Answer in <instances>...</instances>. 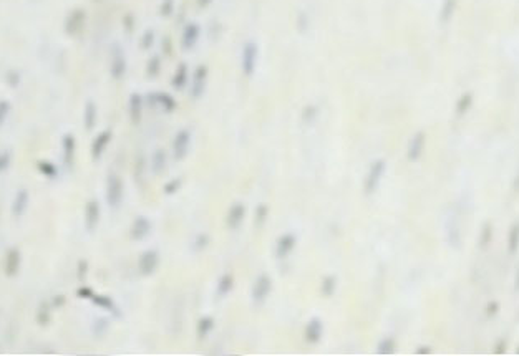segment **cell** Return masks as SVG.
Segmentation results:
<instances>
[{"label":"cell","mask_w":519,"mask_h":356,"mask_svg":"<svg viewBox=\"0 0 519 356\" xmlns=\"http://www.w3.org/2000/svg\"><path fill=\"white\" fill-rule=\"evenodd\" d=\"M100 217H101V207L100 202L96 199H91L86 202L85 206V229L93 234L98 229V224H100Z\"/></svg>","instance_id":"cell-10"},{"label":"cell","mask_w":519,"mask_h":356,"mask_svg":"<svg viewBox=\"0 0 519 356\" xmlns=\"http://www.w3.org/2000/svg\"><path fill=\"white\" fill-rule=\"evenodd\" d=\"M108 328H110V321H108L106 318H96L95 323H93V333H95L98 338H100V336H105Z\"/></svg>","instance_id":"cell-33"},{"label":"cell","mask_w":519,"mask_h":356,"mask_svg":"<svg viewBox=\"0 0 519 356\" xmlns=\"http://www.w3.org/2000/svg\"><path fill=\"white\" fill-rule=\"evenodd\" d=\"M83 121H85V128L86 130H93L96 125V105L93 101L86 103L85 106V116H83Z\"/></svg>","instance_id":"cell-28"},{"label":"cell","mask_w":519,"mask_h":356,"mask_svg":"<svg viewBox=\"0 0 519 356\" xmlns=\"http://www.w3.org/2000/svg\"><path fill=\"white\" fill-rule=\"evenodd\" d=\"M191 141H192V135L186 128L176 133L174 140H173V156H174L176 161L184 159L187 151H189L191 147Z\"/></svg>","instance_id":"cell-6"},{"label":"cell","mask_w":519,"mask_h":356,"mask_svg":"<svg viewBox=\"0 0 519 356\" xmlns=\"http://www.w3.org/2000/svg\"><path fill=\"white\" fill-rule=\"evenodd\" d=\"M295 245H297V237H295V234H292V232H285V234H282L277 239V242H275V247H274L275 259L277 260L287 259V257L294 252Z\"/></svg>","instance_id":"cell-7"},{"label":"cell","mask_w":519,"mask_h":356,"mask_svg":"<svg viewBox=\"0 0 519 356\" xmlns=\"http://www.w3.org/2000/svg\"><path fill=\"white\" fill-rule=\"evenodd\" d=\"M385 171H387V162L383 159H375L372 164H370L367 174H365V181H363V192L367 196H372L377 192L380 182H382Z\"/></svg>","instance_id":"cell-3"},{"label":"cell","mask_w":519,"mask_h":356,"mask_svg":"<svg viewBox=\"0 0 519 356\" xmlns=\"http://www.w3.org/2000/svg\"><path fill=\"white\" fill-rule=\"evenodd\" d=\"M125 71H126L125 53H123L120 47H116V50L113 52V60H111V75L113 78L120 80V78H123V75H125Z\"/></svg>","instance_id":"cell-20"},{"label":"cell","mask_w":519,"mask_h":356,"mask_svg":"<svg viewBox=\"0 0 519 356\" xmlns=\"http://www.w3.org/2000/svg\"><path fill=\"white\" fill-rule=\"evenodd\" d=\"M63 303H65V296H63V295H57L55 298H53V301H52L50 305H53L55 308H58V306L63 305Z\"/></svg>","instance_id":"cell-47"},{"label":"cell","mask_w":519,"mask_h":356,"mask_svg":"<svg viewBox=\"0 0 519 356\" xmlns=\"http://www.w3.org/2000/svg\"><path fill=\"white\" fill-rule=\"evenodd\" d=\"M267 215H269V207L267 206H265V204L257 206V209H256V225L257 227L264 225V222H265V219H267Z\"/></svg>","instance_id":"cell-34"},{"label":"cell","mask_w":519,"mask_h":356,"mask_svg":"<svg viewBox=\"0 0 519 356\" xmlns=\"http://www.w3.org/2000/svg\"><path fill=\"white\" fill-rule=\"evenodd\" d=\"M111 138H113V133L110 130H105V131H101L100 135L95 138V140H93V142H91V157H93V161H98L103 156V152L106 151L108 144H110Z\"/></svg>","instance_id":"cell-16"},{"label":"cell","mask_w":519,"mask_h":356,"mask_svg":"<svg viewBox=\"0 0 519 356\" xmlns=\"http://www.w3.org/2000/svg\"><path fill=\"white\" fill-rule=\"evenodd\" d=\"M315 115H317V108H315V106H307V108L304 110L302 120H304L305 123H310V121H314Z\"/></svg>","instance_id":"cell-40"},{"label":"cell","mask_w":519,"mask_h":356,"mask_svg":"<svg viewBox=\"0 0 519 356\" xmlns=\"http://www.w3.org/2000/svg\"><path fill=\"white\" fill-rule=\"evenodd\" d=\"M197 2H199L201 7H207V5H209V3L212 2V0H197Z\"/></svg>","instance_id":"cell-48"},{"label":"cell","mask_w":519,"mask_h":356,"mask_svg":"<svg viewBox=\"0 0 519 356\" xmlns=\"http://www.w3.org/2000/svg\"><path fill=\"white\" fill-rule=\"evenodd\" d=\"M37 169L40 171L45 177H48V179H55V177L58 176V169L55 167V164H53V162H48V161H37Z\"/></svg>","instance_id":"cell-31"},{"label":"cell","mask_w":519,"mask_h":356,"mask_svg":"<svg viewBox=\"0 0 519 356\" xmlns=\"http://www.w3.org/2000/svg\"><path fill=\"white\" fill-rule=\"evenodd\" d=\"M160 70H161V62L158 57H153L150 63H148V75L150 76H158L160 75Z\"/></svg>","instance_id":"cell-36"},{"label":"cell","mask_w":519,"mask_h":356,"mask_svg":"<svg viewBox=\"0 0 519 356\" xmlns=\"http://www.w3.org/2000/svg\"><path fill=\"white\" fill-rule=\"evenodd\" d=\"M232 288H234V277H232V274L221 275L219 282H217V295L219 296L229 295Z\"/></svg>","instance_id":"cell-27"},{"label":"cell","mask_w":519,"mask_h":356,"mask_svg":"<svg viewBox=\"0 0 519 356\" xmlns=\"http://www.w3.org/2000/svg\"><path fill=\"white\" fill-rule=\"evenodd\" d=\"M166 161H168L166 151L165 149H156L155 152H153V156H151V171L155 172L156 176L163 174L165 169H166Z\"/></svg>","instance_id":"cell-23"},{"label":"cell","mask_w":519,"mask_h":356,"mask_svg":"<svg viewBox=\"0 0 519 356\" xmlns=\"http://www.w3.org/2000/svg\"><path fill=\"white\" fill-rule=\"evenodd\" d=\"M75 152H77V142L72 135H65L62 138V159L63 164L68 169H72L75 164Z\"/></svg>","instance_id":"cell-15"},{"label":"cell","mask_w":519,"mask_h":356,"mask_svg":"<svg viewBox=\"0 0 519 356\" xmlns=\"http://www.w3.org/2000/svg\"><path fill=\"white\" fill-rule=\"evenodd\" d=\"M395 348H397V345H395L393 338H383L378 343L377 351H378V355H393Z\"/></svg>","instance_id":"cell-32"},{"label":"cell","mask_w":519,"mask_h":356,"mask_svg":"<svg viewBox=\"0 0 519 356\" xmlns=\"http://www.w3.org/2000/svg\"><path fill=\"white\" fill-rule=\"evenodd\" d=\"M337 285H339V280H337V275L330 274L327 277H324L322 280V285H320V290H322V295L327 296V298H330V296L335 295V291H337Z\"/></svg>","instance_id":"cell-25"},{"label":"cell","mask_w":519,"mask_h":356,"mask_svg":"<svg viewBox=\"0 0 519 356\" xmlns=\"http://www.w3.org/2000/svg\"><path fill=\"white\" fill-rule=\"evenodd\" d=\"M91 301L95 303L96 306H100V308L103 310H108V311H116V305H115V300H111L110 296L106 295H93L91 296Z\"/></svg>","instance_id":"cell-30"},{"label":"cell","mask_w":519,"mask_h":356,"mask_svg":"<svg viewBox=\"0 0 519 356\" xmlns=\"http://www.w3.org/2000/svg\"><path fill=\"white\" fill-rule=\"evenodd\" d=\"M244 219H246V206L242 204V202H234V204L229 207V212H227V217H226L227 227H229L231 230L239 229Z\"/></svg>","instance_id":"cell-14"},{"label":"cell","mask_w":519,"mask_h":356,"mask_svg":"<svg viewBox=\"0 0 519 356\" xmlns=\"http://www.w3.org/2000/svg\"><path fill=\"white\" fill-rule=\"evenodd\" d=\"M207 244H209V237H207L206 234H199L194 239V250H197V252L204 250L207 247Z\"/></svg>","instance_id":"cell-39"},{"label":"cell","mask_w":519,"mask_h":356,"mask_svg":"<svg viewBox=\"0 0 519 356\" xmlns=\"http://www.w3.org/2000/svg\"><path fill=\"white\" fill-rule=\"evenodd\" d=\"M125 199V182L116 172H110L106 177V204L111 209H118Z\"/></svg>","instance_id":"cell-2"},{"label":"cell","mask_w":519,"mask_h":356,"mask_svg":"<svg viewBox=\"0 0 519 356\" xmlns=\"http://www.w3.org/2000/svg\"><path fill=\"white\" fill-rule=\"evenodd\" d=\"M491 240V224H484L483 225V232H481V240H479V245L481 249H486V245Z\"/></svg>","instance_id":"cell-37"},{"label":"cell","mask_w":519,"mask_h":356,"mask_svg":"<svg viewBox=\"0 0 519 356\" xmlns=\"http://www.w3.org/2000/svg\"><path fill=\"white\" fill-rule=\"evenodd\" d=\"M86 272H88V264H86V260H80V264H78V279H80V280L85 279Z\"/></svg>","instance_id":"cell-42"},{"label":"cell","mask_w":519,"mask_h":356,"mask_svg":"<svg viewBox=\"0 0 519 356\" xmlns=\"http://www.w3.org/2000/svg\"><path fill=\"white\" fill-rule=\"evenodd\" d=\"M22 265V254L17 247H12V249L7 250L5 255V275L7 277H15L20 270Z\"/></svg>","instance_id":"cell-18"},{"label":"cell","mask_w":519,"mask_h":356,"mask_svg":"<svg viewBox=\"0 0 519 356\" xmlns=\"http://www.w3.org/2000/svg\"><path fill=\"white\" fill-rule=\"evenodd\" d=\"M212 328H214V320H212L211 316H202V318H199V321H197V325H196L197 338L204 340L206 336L212 331Z\"/></svg>","instance_id":"cell-26"},{"label":"cell","mask_w":519,"mask_h":356,"mask_svg":"<svg viewBox=\"0 0 519 356\" xmlns=\"http://www.w3.org/2000/svg\"><path fill=\"white\" fill-rule=\"evenodd\" d=\"M305 341L310 345H317L324 336V321L314 316V318L309 320V323L305 325V331H304Z\"/></svg>","instance_id":"cell-13"},{"label":"cell","mask_w":519,"mask_h":356,"mask_svg":"<svg viewBox=\"0 0 519 356\" xmlns=\"http://www.w3.org/2000/svg\"><path fill=\"white\" fill-rule=\"evenodd\" d=\"M179 187H181V179H179V177H176V179H171V181L165 186V192H166V194L173 196V194H176Z\"/></svg>","instance_id":"cell-38"},{"label":"cell","mask_w":519,"mask_h":356,"mask_svg":"<svg viewBox=\"0 0 519 356\" xmlns=\"http://www.w3.org/2000/svg\"><path fill=\"white\" fill-rule=\"evenodd\" d=\"M153 38H155V37H153V32L148 30V32L145 33V37H143V48H145V50H148V48L151 47Z\"/></svg>","instance_id":"cell-46"},{"label":"cell","mask_w":519,"mask_h":356,"mask_svg":"<svg viewBox=\"0 0 519 356\" xmlns=\"http://www.w3.org/2000/svg\"><path fill=\"white\" fill-rule=\"evenodd\" d=\"M50 320H52L50 303H48V301H42V303L38 305V310H37V315H35V321L38 323V326L45 328V326H48V323H50Z\"/></svg>","instance_id":"cell-24"},{"label":"cell","mask_w":519,"mask_h":356,"mask_svg":"<svg viewBox=\"0 0 519 356\" xmlns=\"http://www.w3.org/2000/svg\"><path fill=\"white\" fill-rule=\"evenodd\" d=\"M199 37H201L199 23H196V22L186 23L184 28H182V32H181V47L184 48L186 52L192 50V48L197 45V42H199Z\"/></svg>","instance_id":"cell-9"},{"label":"cell","mask_w":519,"mask_h":356,"mask_svg":"<svg viewBox=\"0 0 519 356\" xmlns=\"http://www.w3.org/2000/svg\"><path fill=\"white\" fill-rule=\"evenodd\" d=\"M207 76H209V70H207L206 65H197L194 73H192V80H191V98L192 100H199L202 98V95L206 93L207 88Z\"/></svg>","instance_id":"cell-5"},{"label":"cell","mask_w":519,"mask_h":356,"mask_svg":"<svg viewBox=\"0 0 519 356\" xmlns=\"http://www.w3.org/2000/svg\"><path fill=\"white\" fill-rule=\"evenodd\" d=\"M425 142H427V138H425V133L423 131H417L415 135L412 136V140L408 141V146H407V157L408 161H418L420 157H422L423 154V149H425Z\"/></svg>","instance_id":"cell-12"},{"label":"cell","mask_w":519,"mask_h":356,"mask_svg":"<svg viewBox=\"0 0 519 356\" xmlns=\"http://www.w3.org/2000/svg\"><path fill=\"white\" fill-rule=\"evenodd\" d=\"M158 265H160V254L155 249H148L140 255V260H138V269H140V274L145 277H151L156 272Z\"/></svg>","instance_id":"cell-8"},{"label":"cell","mask_w":519,"mask_h":356,"mask_svg":"<svg viewBox=\"0 0 519 356\" xmlns=\"http://www.w3.org/2000/svg\"><path fill=\"white\" fill-rule=\"evenodd\" d=\"M151 98L155 100L156 105L160 106L165 113H173V111L176 110V106H177L176 100L170 95V93H163V91H160V93H155V95H151Z\"/></svg>","instance_id":"cell-22"},{"label":"cell","mask_w":519,"mask_h":356,"mask_svg":"<svg viewBox=\"0 0 519 356\" xmlns=\"http://www.w3.org/2000/svg\"><path fill=\"white\" fill-rule=\"evenodd\" d=\"M468 106H469V96L466 95L464 98H461V101L458 103V115H463Z\"/></svg>","instance_id":"cell-45"},{"label":"cell","mask_w":519,"mask_h":356,"mask_svg":"<svg viewBox=\"0 0 519 356\" xmlns=\"http://www.w3.org/2000/svg\"><path fill=\"white\" fill-rule=\"evenodd\" d=\"M187 83H189V68H187L186 63H179V65L176 67L174 75H173L171 85L174 90L179 91V90H184Z\"/></svg>","instance_id":"cell-21"},{"label":"cell","mask_w":519,"mask_h":356,"mask_svg":"<svg viewBox=\"0 0 519 356\" xmlns=\"http://www.w3.org/2000/svg\"><path fill=\"white\" fill-rule=\"evenodd\" d=\"M8 110H10V106L7 105V103H0V125H2L3 121H5V118L8 115Z\"/></svg>","instance_id":"cell-44"},{"label":"cell","mask_w":519,"mask_h":356,"mask_svg":"<svg viewBox=\"0 0 519 356\" xmlns=\"http://www.w3.org/2000/svg\"><path fill=\"white\" fill-rule=\"evenodd\" d=\"M77 295L80 296V298H85V300H91V296L95 295L93 293V290L90 288V286H82L80 290L77 291Z\"/></svg>","instance_id":"cell-41"},{"label":"cell","mask_w":519,"mask_h":356,"mask_svg":"<svg viewBox=\"0 0 519 356\" xmlns=\"http://www.w3.org/2000/svg\"><path fill=\"white\" fill-rule=\"evenodd\" d=\"M161 13H163L165 17L171 15V13H173V0H165V2H163Z\"/></svg>","instance_id":"cell-43"},{"label":"cell","mask_w":519,"mask_h":356,"mask_svg":"<svg viewBox=\"0 0 519 356\" xmlns=\"http://www.w3.org/2000/svg\"><path fill=\"white\" fill-rule=\"evenodd\" d=\"M12 164V151L3 149L0 151V172H5Z\"/></svg>","instance_id":"cell-35"},{"label":"cell","mask_w":519,"mask_h":356,"mask_svg":"<svg viewBox=\"0 0 519 356\" xmlns=\"http://www.w3.org/2000/svg\"><path fill=\"white\" fill-rule=\"evenodd\" d=\"M153 224L146 215H138L131 224L130 229V237L131 240H143L151 234Z\"/></svg>","instance_id":"cell-11"},{"label":"cell","mask_w":519,"mask_h":356,"mask_svg":"<svg viewBox=\"0 0 519 356\" xmlns=\"http://www.w3.org/2000/svg\"><path fill=\"white\" fill-rule=\"evenodd\" d=\"M270 291H272V279H270L269 274L262 272V274L257 275V279L252 284L251 298L256 305H262L270 295Z\"/></svg>","instance_id":"cell-4"},{"label":"cell","mask_w":519,"mask_h":356,"mask_svg":"<svg viewBox=\"0 0 519 356\" xmlns=\"http://www.w3.org/2000/svg\"><path fill=\"white\" fill-rule=\"evenodd\" d=\"M128 116H130L131 123L135 126H138L141 123L143 118V98L138 93H133L130 96V101H128Z\"/></svg>","instance_id":"cell-19"},{"label":"cell","mask_w":519,"mask_h":356,"mask_svg":"<svg viewBox=\"0 0 519 356\" xmlns=\"http://www.w3.org/2000/svg\"><path fill=\"white\" fill-rule=\"evenodd\" d=\"M427 351H430V348H418V355H428Z\"/></svg>","instance_id":"cell-49"},{"label":"cell","mask_w":519,"mask_h":356,"mask_svg":"<svg viewBox=\"0 0 519 356\" xmlns=\"http://www.w3.org/2000/svg\"><path fill=\"white\" fill-rule=\"evenodd\" d=\"M259 45L254 40H247L244 45H242V52H241V70L242 75L251 78L257 70V65H259Z\"/></svg>","instance_id":"cell-1"},{"label":"cell","mask_w":519,"mask_h":356,"mask_svg":"<svg viewBox=\"0 0 519 356\" xmlns=\"http://www.w3.org/2000/svg\"><path fill=\"white\" fill-rule=\"evenodd\" d=\"M28 202H30V194H28L27 189H18L15 197H13L12 201V215L15 217V219H22L23 214L27 212V207H28Z\"/></svg>","instance_id":"cell-17"},{"label":"cell","mask_w":519,"mask_h":356,"mask_svg":"<svg viewBox=\"0 0 519 356\" xmlns=\"http://www.w3.org/2000/svg\"><path fill=\"white\" fill-rule=\"evenodd\" d=\"M508 250L509 254H516L519 250V222H516L508 235Z\"/></svg>","instance_id":"cell-29"}]
</instances>
